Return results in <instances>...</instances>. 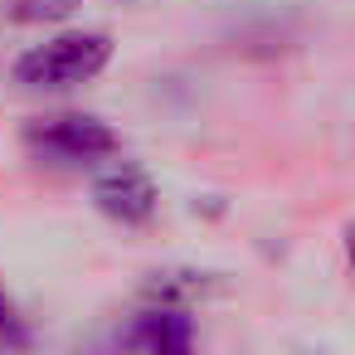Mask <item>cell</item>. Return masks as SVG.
I'll return each mask as SVG.
<instances>
[{"label":"cell","instance_id":"7","mask_svg":"<svg viewBox=\"0 0 355 355\" xmlns=\"http://www.w3.org/2000/svg\"><path fill=\"white\" fill-rule=\"evenodd\" d=\"M0 340H25V321H20V311H15L6 287H0Z\"/></svg>","mask_w":355,"mask_h":355},{"label":"cell","instance_id":"5","mask_svg":"<svg viewBox=\"0 0 355 355\" xmlns=\"http://www.w3.org/2000/svg\"><path fill=\"white\" fill-rule=\"evenodd\" d=\"M219 282H209L205 272H190V268H166V272H151L146 277V297H156L161 306H180V302H195V297H209Z\"/></svg>","mask_w":355,"mask_h":355},{"label":"cell","instance_id":"1","mask_svg":"<svg viewBox=\"0 0 355 355\" xmlns=\"http://www.w3.org/2000/svg\"><path fill=\"white\" fill-rule=\"evenodd\" d=\"M112 59V40L103 30H73V35H54L35 49H25L15 59V83L20 88H40V93H64L78 88L88 78H98Z\"/></svg>","mask_w":355,"mask_h":355},{"label":"cell","instance_id":"4","mask_svg":"<svg viewBox=\"0 0 355 355\" xmlns=\"http://www.w3.org/2000/svg\"><path fill=\"white\" fill-rule=\"evenodd\" d=\"M122 340L137 350H151V355H180V350H190L195 331H190V316L180 306H161V311H141Z\"/></svg>","mask_w":355,"mask_h":355},{"label":"cell","instance_id":"6","mask_svg":"<svg viewBox=\"0 0 355 355\" xmlns=\"http://www.w3.org/2000/svg\"><path fill=\"white\" fill-rule=\"evenodd\" d=\"M83 6V0H0V15L15 25H44V20H64Z\"/></svg>","mask_w":355,"mask_h":355},{"label":"cell","instance_id":"2","mask_svg":"<svg viewBox=\"0 0 355 355\" xmlns=\"http://www.w3.org/2000/svg\"><path fill=\"white\" fill-rule=\"evenodd\" d=\"M25 146L59 166H93L117 151V132L88 112H59V117H35L25 127Z\"/></svg>","mask_w":355,"mask_h":355},{"label":"cell","instance_id":"3","mask_svg":"<svg viewBox=\"0 0 355 355\" xmlns=\"http://www.w3.org/2000/svg\"><path fill=\"white\" fill-rule=\"evenodd\" d=\"M93 205L117 224H146L156 214V180L141 166H112L93 180Z\"/></svg>","mask_w":355,"mask_h":355}]
</instances>
